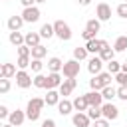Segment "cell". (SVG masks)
<instances>
[{"instance_id": "1", "label": "cell", "mask_w": 127, "mask_h": 127, "mask_svg": "<svg viewBox=\"0 0 127 127\" xmlns=\"http://www.w3.org/2000/svg\"><path fill=\"white\" fill-rule=\"evenodd\" d=\"M44 105H46V99H42V97H32V99L28 101V105H26V117H28L30 121H36V119L40 117Z\"/></svg>"}, {"instance_id": "2", "label": "cell", "mask_w": 127, "mask_h": 127, "mask_svg": "<svg viewBox=\"0 0 127 127\" xmlns=\"http://www.w3.org/2000/svg\"><path fill=\"white\" fill-rule=\"evenodd\" d=\"M111 73L109 71H101L99 75H93L91 79H89V87L91 89H95V91H101V89H105L107 85H111Z\"/></svg>"}, {"instance_id": "3", "label": "cell", "mask_w": 127, "mask_h": 127, "mask_svg": "<svg viewBox=\"0 0 127 127\" xmlns=\"http://www.w3.org/2000/svg\"><path fill=\"white\" fill-rule=\"evenodd\" d=\"M54 32H56V36H58L62 42L71 40V28H69V24H65L64 20H56V22H54Z\"/></svg>"}, {"instance_id": "4", "label": "cell", "mask_w": 127, "mask_h": 127, "mask_svg": "<svg viewBox=\"0 0 127 127\" xmlns=\"http://www.w3.org/2000/svg\"><path fill=\"white\" fill-rule=\"evenodd\" d=\"M62 73L65 75V79H73V77H77V73H79V62H77V60H69V62H65Z\"/></svg>"}, {"instance_id": "5", "label": "cell", "mask_w": 127, "mask_h": 127, "mask_svg": "<svg viewBox=\"0 0 127 127\" xmlns=\"http://www.w3.org/2000/svg\"><path fill=\"white\" fill-rule=\"evenodd\" d=\"M32 83H34V79L30 77V73H28L26 69H20V71L16 73V85H18V87H22V89H28Z\"/></svg>"}, {"instance_id": "6", "label": "cell", "mask_w": 127, "mask_h": 127, "mask_svg": "<svg viewBox=\"0 0 127 127\" xmlns=\"http://www.w3.org/2000/svg\"><path fill=\"white\" fill-rule=\"evenodd\" d=\"M101 113H103V117H105L107 121H113V119H117V117H119V109H117L111 101H107V103H103V105H101Z\"/></svg>"}, {"instance_id": "7", "label": "cell", "mask_w": 127, "mask_h": 127, "mask_svg": "<svg viewBox=\"0 0 127 127\" xmlns=\"http://www.w3.org/2000/svg\"><path fill=\"white\" fill-rule=\"evenodd\" d=\"M85 48H87V52L89 54H99L103 48H109V44L105 42V40H89V42H85Z\"/></svg>"}, {"instance_id": "8", "label": "cell", "mask_w": 127, "mask_h": 127, "mask_svg": "<svg viewBox=\"0 0 127 127\" xmlns=\"http://www.w3.org/2000/svg\"><path fill=\"white\" fill-rule=\"evenodd\" d=\"M22 18H24V22H38L40 20V8L38 6H32V8H24V12L20 14Z\"/></svg>"}, {"instance_id": "9", "label": "cell", "mask_w": 127, "mask_h": 127, "mask_svg": "<svg viewBox=\"0 0 127 127\" xmlns=\"http://www.w3.org/2000/svg\"><path fill=\"white\" fill-rule=\"evenodd\" d=\"M85 99H87L89 107H101V105H103V95H101V91L91 89L89 93H85Z\"/></svg>"}, {"instance_id": "10", "label": "cell", "mask_w": 127, "mask_h": 127, "mask_svg": "<svg viewBox=\"0 0 127 127\" xmlns=\"http://www.w3.org/2000/svg\"><path fill=\"white\" fill-rule=\"evenodd\" d=\"M101 67H103V60H101L99 56H95V58H91V60L87 62V71H89L91 75H99V73H101Z\"/></svg>"}, {"instance_id": "11", "label": "cell", "mask_w": 127, "mask_h": 127, "mask_svg": "<svg viewBox=\"0 0 127 127\" xmlns=\"http://www.w3.org/2000/svg\"><path fill=\"white\" fill-rule=\"evenodd\" d=\"M111 18V6L105 4V2H99L97 4V20L99 22H107Z\"/></svg>"}, {"instance_id": "12", "label": "cell", "mask_w": 127, "mask_h": 127, "mask_svg": "<svg viewBox=\"0 0 127 127\" xmlns=\"http://www.w3.org/2000/svg\"><path fill=\"white\" fill-rule=\"evenodd\" d=\"M24 119H28V117H26V111H22V109H16V111H10L8 123H12L14 127H20V125L24 123Z\"/></svg>"}, {"instance_id": "13", "label": "cell", "mask_w": 127, "mask_h": 127, "mask_svg": "<svg viewBox=\"0 0 127 127\" xmlns=\"http://www.w3.org/2000/svg\"><path fill=\"white\" fill-rule=\"evenodd\" d=\"M16 65L14 64H10V62H4L2 65H0V77H6V79H10V77H16Z\"/></svg>"}, {"instance_id": "14", "label": "cell", "mask_w": 127, "mask_h": 127, "mask_svg": "<svg viewBox=\"0 0 127 127\" xmlns=\"http://www.w3.org/2000/svg\"><path fill=\"white\" fill-rule=\"evenodd\" d=\"M75 85H77V79H75V77H73V79H64V83L60 85L58 91H60V95L65 97V95H69V93L75 89Z\"/></svg>"}, {"instance_id": "15", "label": "cell", "mask_w": 127, "mask_h": 127, "mask_svg": "<svg viewBox=\"0 0 127 127\" xmlns=\"http://www.w3.org/2000/svg\"><path fill=\"white\" fill-rule=\"evenodd\" d=\"M89 117H87V113H81V111H77L73 117H71V123L75 125V127H89Z\"/></svg>"}, {"instance_id": "16", "label": "cell", "mask_w": 127, "mask_h": 127, "mask_svg": "<svg viewBox=\"0 0 127 127\" xmlns=\"http://www.w3.org/2000/svg\"><path fill=\"white\" fill-rule=\"evenodd\" d=\"M22 24H24V18L22 16H10L8 18V30L10 32H20Z\"/></svg>"}, {"instance_id": "17", "label": "cell", "mask_w": 127, "mask_h": 127, "mask_svg": "<svg viewBox=\"0 0 127 127\" xmlns=\"http://www.w3.org/2000/svg\"><path fill=\"white\" fill-rule=\"evenodd\" d=\"M64 64H65V62H62L60 58H50V60H48L50 73H60V71L64 69Z\"/></svg>"}, {"instance_id": "18", "label": "cell", "mask_w": 127, "mask_h": 127, "mask_svg": "<svg viewBox=\"0 0 127 127\" xmlns=\"http://www.w3.org/2000/svg\"><path fill=\"white\" fill-rule=\"evenodd\" d=\"M8 40H10V44H14L16 48H20V46H24V42H26V34H22V32H10Z\"/></svg>"}, {"instance_id": "19", "label": "cell", "mask_w": 127, "mask_h": 127, "mask_svg": "<svg viewBox=\"0 0 127 127\" xmlns=\"http://www.w3.org/2000/svg\"><path fill=\"white\" fill-rule=\"evenodd\" d=\"M40 40H42V36H40V32H28L26 34V46H30V48H36V46H40Z\"/></svg>"}, {"instance_id": "20", "label": "cell", "mask_w": 127, "mask_h": 127, "mask_svg": "<svg viewBox=\"0 0 127 127\" xmlns=\"http://www.w3.org/2000/svg\"><path fill=\"white\" fill-rule=\"evenodd\" d=\"M71 109H73V101H67L65 97L58 103V113H60V115H69Z\"/></svg>"}, {"instance_id": "21", "label": "cell", "mask_w": 127, "mask_h": 127, "mask_svg": "<svg viewBox=\"0 0 127 127\" xmlns=\"http://www.w3.org/2000/svg\"><path fill=\"white\" fill-rule=\"evenodd\" d=\"M64 81H62V75L60 73H48V89H60V85H62Z\"/></svg>"}, {"instance_id": "22", "label": "cell", "mask_w": 127, "mask_h": 127, "mask_svg": "<svg viewBox=\"0 0 127 127\" xmlns=\"http://www.w3.org/2000/svg\"><path fill=\"white\" fill-rule=\"evenodd\" d=\"M62 95H60V91H56V89H48V95L44 97L46 99V105H58L62 99H60Z\"/></svg>"}, {"instance_id": "23", "label": "cell", "mask_w": 127, "mask_h": 127, "mask_svg": "<svg viewBox=\"0 0 127 127\" xmlns=\"http://www.w3.org/2000/svg\"><path fill=\"white\" fill-rule=\"evenodd\" d=\"M73 109H77V111H81V113L89 109V103H87L85 95H77V97L73 99Z\"/></svg>"}, {"instance_id": "24", "label": "cell", "mask_w": 127, "mask_h": 127, "mask_svg": "<svg viewBox=\"0 0 127 127\" xmlns=\"http://www.w3.org/2000/svg\"><path fill=\"white\" fill-rule=\"evenodd\" d=\"M99 28H101V22H99L97 18H91V20H87V24H85V30L91 32V34H95V36H97V32H99Z\"/></svg>"}, {"instance_id": "25", "label": "cell", "mask_w": 127, "mask_h": 127, "mask_svg": "<svg viewBox=\"0 0 127 127\" xmlns=\"http://www.w3.org/2000/svg\"><path fill=\"white\" fill-rule=\"evenodd\" d=\"M40 36L46 38V40H50L52 36H56V32H54V24H44V26L40 28Z\"/></svg>"}, {"instance_id": "26", "label": "cell", "mask_w": 127, "mask_h": 127, "mask_svg": "<svg viewBox=\"0 0 127 127\" xmlns=\"http://www.w3.org/2000/svg\"><path fill=\"white\" fill-rule=\"evenodd\" d=\"M48 54V48L46 46H36V48H32V60H42L44 56Z\"/></svg>"}, {"instance_id": "27", "label": "cell", "mask_w": 127, "mask_h": 127, "mask_svg": "<svg viewBox=\"0 0 127 127\" xmlns=\"http://www.w3.org/2000/svg\"><path fill=\"white\" fill-rule=\"evenodd\" d=\"M99 58H101L103 62H107V64H109V62L115 58V50H113V48H103V50L99 52Z\"/></svg>"}, {"instance_id": "28", "label": "cell", "mask_w": 127, "mask_h": 127, "mask_svg": "<svg viewBox=\"0 0 127 127\" xmlns=\"http://www.w3.org/2000/svg\"><path fill=\"white\" fill-rule=\"evenodd\" d=\"M34 85H36L38 89H48V75L38 73V75L34 77Z\"/></svg>"}, {"instance_id": "29", "label": "cell", "mask_w": 127, "mask_h": 127, "mask_svg": "<svg viewBox=\"0 0 127 127\" xmlns=\"http://www.w3.org/2000/svg\"><path fill=\"white\" fill-rule=\"evenodd\" d=\"M113 50L115 52H125L127 50V36H119L113 44Z\"/></svg>"}, {"instance_id": "30", "label": "cell", "mask_w": 127, "mask_h": 127, "mask_svg": "<svg viewBox=\"0 0 127 127\" xmlns=\"http://www.w3.org/2000/svg\"><path fill=\"white\" fill-rule=\"evenodd\" d=\"M87 54H89V52H87V48H85V46H83V48H79V46H77V48H73V60H77V62L85 60V58H87Z\"/></svg>"}, {"instance_id": "31", "label": "cell", "mask_w": 127, "mask_h": 127, "mask_svg": "<svg viewBox=\"0 0 127 127\" xmlns=\"http://www.w3.org/2000/svg\"><path fill=\"white\" fill-rule=\"evenodd\" d=\"M101 95H103V99H113V97H117V89L113 87V85H107L105 89H101Z\"/></svg>"}, {"instance_id": "32", "label": "cell", "mask_w": 127, "mask_h": 127, "mask_svg": "<svg viewBox=\"0 0 127 127\" xmlns=\"http://www.w3.org/2000/svg\"><path fill=\"white\" fill-rule=\"evenodd\" d=\"M87 117H89V119H93V121L101 119V117H103V113H101V107H89V109H87Z\"/></svg>"}, {"instance_id": "33", "label": "cell", "mask_w": 127, "mask_h": 127, "mask_svg": "<svg viewBox=\"0 0 127 127\" xmlns=\"http://www.w3.org/2000/svg\"><path fill=\"white\" fill-rule=\"evenodd\" d=\"M107 71H109L111 75H117V73L121 71V64H119V62H115V60H111V62L107 64Z\"/></svg>"}, {"instance_id": "34", "label": "cell", "mask_w": 127, "mask_h": 127, "mask_svg": "<svg viewBox=\"0 0 127 127\" xmlns=\"http://www.w3.org/2000/svg\"><path fill=\"white\" fill-rule=\"evenodd\" d=\"M30 64H32V62H30V56H18V62H16V65H18L20 69H26Z\"/></svg>"}, {"instance_id": "35", "label": "cell", "mask_w": 127, "mask_h": 127, "mask_svg": "<svg viewBox=\"0 0 127 127\" xmlns=\"http://www.w3.org/2000/svg\"><path fill=\"white\" fill-rule=\"evenodd\" d=\"M30 67H32V71H34V73H40V71H42V67H44V64H42V60H32Z\"/></svg>"}, {"instance_id": "36", "label": "cell", "mask_w": 127, "mask_h": 127, "mask_svg": "<svg viewBox=\"0 0 127 127\" xmlns=\"http://www.w3.org/2000/svg\"><path fill=\"white\" fill-rule=\"evenodd\" d=\"M8 91H10V79L2 77L0 79V93H8Z\"/></svg>"}, {"instance_id": "37", "label": "cell", "mask_w": 127, "mask_h": 127, "mask_svg": "<svg viewBox=\"0 0 127 127\" xmlns=\"http://www.w3.org/2000/svg\"><path fill=\"white\" fill-rule=\"evenodd\" d=\"M117 16L119 18H127V2H121L117 6Z\"/></svg>"}, {"instance_id": "38", "label": "cell", "mask_w": 127, "mask_h": 127, "mask_svg": "<svg viewBox=\"0 0 127 127\" xmlns=\"http://www.w3.org/2000/svg\"><path fill=\"white\" fill-rule=\"evenodd\" d=\"M117 97L123 99V101H127V85H119L117 87Z\"/></svg>"}, {"instance_id": "39", "label": "cell", "mask_w": 127, "mask_h": 127, "mask_svg": "<svg viewBox=\"0 0 127 127\" xmlns=\"http://www.w3.org/2000/svg\"><path fill=\"white\" fill-rule=\"evenodd\" d=\"M18 56H32V48L26 46V44L20 46V48H18Z\"/></svg>"}, {"instance_id": "40", "label": "cell", "mask_w": 127, "mask_h": 127, "mask_svg": "<svg viewBox=\"0 0 127 127\" xmlns=\"http://www.w3.org/2000/svg\"><path fill=\"white\" fill-rule=\"evenodd\" d=\"M115 79H117L119 85H127V73H125V71H119V73L115 75Z\"/></svg>"}, {"instance_id": "41", "label": "cell", "mask_w": 127, "mask_h": 127, "mask_svg": "<svg viewBox=\"0 0 127 127\" xmlns=\"http://www.w3.org/2000/svg\"><path fill=\"white\" fill-rule=\"evenodd\" d=\"M93 127H109V121H107L105 117H101V119H97V121H95V125H93Z\"/></svg>"}, {"instance_id": "42", "label": "cell", "mask_w": 127, "mask_h": 127, "mask_svg": "<svg viewBox=\"0 0 127 127\" xmlns=\"http://www.w3.org/2000/svg\"><path fill=\"white\" fill-rule=\"evenodd\" d=\"M0 117H2V119L10 117V111H8V107H6V105H0Z\"/></svg>"}, {"instance_id": "43", "label": "cell", "mask_w": 127, "mask_h": 127, "mask_svg": "<svg viewBox=\"0 0 127 127\" xmlns=\"http://www.w3.org/2000/svg\"><path fill=\"white\" fill-rule=\"evenodd\" d=\"M42 127H56V121L54 119H44L42 121Z\"/></svg>"}, {"instance_id": "44", "label": "cell", "mask_w": 127, "mask_h": 127, "mask_svg": "<svg viewBox=\"0 0 127 127\" xmlns=\"http://www.w3.org/2000/svg\"><path fill=\"white\" fill-rule=\"evenodd\" d=\"M20 2H22V6H24V8H32L36 0H20Z\"/></svg>"}, {"instance_id": "45", "label": "cell", "mask_w": 127, "mask_h": 127, "mask_svg": "<svg viewBox=\"0 0 127 127\" xmlns=\"http://www.w3.org/2000/svg\"><path fill=\"white\" fill-rule=\"evenodd\" d=\"M77 2H79V6H89L91 0H77Z\"/></svg>"}, {"instance_id": "46", "label": "cell", "mask_w": 127, "mask_h": 127, "mask_svg": "<svg viewBox=\"0 0 127 127\" xmlns=\"http://www.w3.org/2000/svg\"><path fill=\"white\" fill-rule=\"evenodd\" d=\"M121 71H125V73H127V62H125V64H121Z\"/></svg>"}, {"instance_id": "47", "label": "cell", "mask_w": 127, "mask_h": 127, "mask_svg": "<svg viewBox=\"0 0 127 127\" xmlns=\"http://www.w3.org/2000/svg\"><path fill=\"white\" fill-rule=\"evenodd\" d=\"M0 127H14L12 123H4V125H0Z\"/></svg>"}, {"instance_id": "48", "label": "cell", "mask_w": 127, "mask_h": 127, "mask_svg": "<svg viewBox=\"0 0 127 127\" xmlns=\"http://www.w3.org/2000/svg\"><path fill=\"white\" fill-rule=\"evenodd\" d=\"M36 2H38V4H42V2H48V0H36Z\"/></svg>"}, {"instance_id": "49", "label": "cell", "mask_w": 127, "mask_h": 127, "mask_svg": "<svg viewBox=\"0 0 127 127\" xmlns=\"http://www.w3.org/2000/svg\"><path fill=\"white\" fill-rule=\"evenodd\" d=\"M125 2H127V0H125Z\"/></svg>"}]
</instances>
